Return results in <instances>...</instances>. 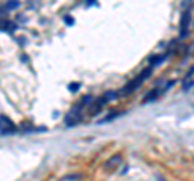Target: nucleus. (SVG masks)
Masks as SVG:
<instances>
[{
    "mask_svg": "<svg viewBox=\"0 0 194 181\" xmlns=\"http://www.w3.org/2000/svg\"><path fill=\"white\" fill-rule=\"evenodd\" d=\"M150 73H152V70H150V68H146V70L142 71L139 76H138V78H134L133 81H129L128 84L124 86L123 89H121V94H123V96H128V94H131V92H133L136 87H139V86L142 84V83L147 79V78H149Z\"/></svg>",
    "mask_w": 194,
    "mask_h": 181,
    "instance_id": "nucleus-1",
    "label": "nucleus"
},
{
    "mask_svg": "<svg viewBox=\"0 0 194 181\" xmlns=\"http://www.w3.org/2000/svg\"><path fill=\"white\" fill-rule=\"evenodd\" d=\"M191 21V11L189 10H184L183 15H181V20H179V37L184 39L186 34H188V24Z\"/></svg>",
    "mask_w": 194,
    "mask_h": 181,
    "instance_id": "nucleus-2",
    "label": "nucleus"
},
{
    "mask_svg": "<svg viewBox=\"0 0 194 181\" xmlns=\"http://www.w3.org/2000/svg\"><path fill=\"white\" fill-rule=\"evenodd\" d=\"M159 94H160V90L159 89H152L149 92V94H147V96L144 97V104H149V102H154L155 99H157V97H159Z\"/></svg>",
    "mask_w": 194,
    "mask_h": 181,
    "instance_id": "nucleus-3",
    "label": "nucleus"
},
{
    "mask_svg": "<svg viewBox=\"0 0 194 181\" xmlns=\"http://www.w3.org/2000/svg\"><path fill=\"white\" fill-rule=\"evenodd\" d=\"M20 7V2L18 0H8L5 3V8L7 10H15V8H18Z\"/></svg>",
    "mask_w": 194,
    "mask_h": 181,
    "instance_id": "nucleus-4",
    "label": "nucleus"
},
{
    "mask_svg": "<svg viewBox=\"0 0 194 181\" xmlns=\"http://www.w3.org/2000/svg\"><path fill=\"white\" fill-rule=\"evenodd\" d=\"M164 60H165V57H162V55L150 57V65H152V66H155V65H159V63H162Z\"/></svg>",
    "mask_w": 194,
    "mask_h": 181,
    "instance_id": "nucleus-5",
    "label": "nucleus"
},
{
    "mask_svg": "<svg viewBox=\"0 0 194 181\" xmlns=\"http://www.w3.org/2000/svg\"><path fill=\"white\" fill-rule=\"evenodd\" d=\"M120 160H121V157H120V155H115L112 160H109L107 163H105V166H107V168H112L115 163H120Z\"/></svg>",
    "mask_w": 194,
    "mask_h": 181,
    "instance_id": "nucleus-6",
    "label": "nucleus"
},
{
    "mask_svg": "<svg viewBox=\"0 0 194 181\" xmlns=\"http://www.w3.org/2000/svg\"><path fill=\"white\" fill-rule=\"evenodd\" d=\"M104 99H105V100H113V99H117V94L112 92V90H110V92H105Z\"/></svg>",
    "mask_w": 194,
    "mask_h": 181,
    "instance_id": "nucleus-7",
    "label": "nucleus"
},
{
    "mask_svg": "<svg viewBox=\"0 0 194 181\" xmlns=\"http://www.w3.org/2000/svg\"><path fill=\"white\" fill-rule=\"evenodd\" d=\"M79 87H81V84H79V83H71V84L68 86V89H70L71 92H76V90L79 89Z\"/></svg>",
    "mask_w": 194,
    "mask_h": 181,
    "instance_id": "nucleus-8",
    "label": "nucleus"
},
{
    "mask_svg": "<svg viewBox=\"0 0 194 181\" xmlns=\"http://www.w3.org/2000/svg\"><path fill=\"white\" fill-rule=\"evenodd\" d=\"M92 99H94L92 96H86V97H83V100H81V105H89Z\"/></svg>",
    "mask_w": 194,
    "mask_h": 181,
    "instance_id": "nucleus-9",
    "label": "nucleus"
},
{
    "mask_svg": "<svg viewBox=\"0 0 194 181\" xmlns=\"http://www.w3.org/2000/svg\"><path fill=\"white\" fill-rule=\"evenodd\" d=\"M65 23H66L68 26H73V24H75V18L70 16V15H66V16H65Z\"/></svg>",
    "mask_w": 194,
    "mask_h": 181,
    "instance_id": "nucleus-10",
    "label": "nucleus"
},
{
    "mask_svg": "<svg viewBox=\"0 0 194 181\" xmlns=\"http://www.w3.org/2000/svg\"><path fill=\"white\" fill-rule=\"evenodd\" d=\"M193 86H194V81H189V83H184L183 89H184V90H188V89H191Z\"/></svg>",
    "mask_w": 194,
    "mask_h": 181,
    "instance_id": "nucleus-11",
    "label": "nucleus"
},
{
    "mask_svg": "<svg viewBox=\"0 0 194 181\" xmlns=\"http://www.w3.org/2000/svg\"><path fill=\"white\" fill-rule=\"evenodd\" d=\"M78 178H81V175H70V176H65L63 180H78Z\"/></svg>",
    "mask_w": 194,
    "mask_h": 181,
    "instance_id": "nucleus-12",
    "label": "nucleus"
},
{
    "mask_svg": "<svg viewBox=\"0 0 194 181\" xmlns=\"http://www.w3.org/2000/svg\"><path fill=\"white\" fill-rule=\"evenodd\" d=\"M86 3H87V5H94L95 0H86Z\"/></svg>",
    "mask_w": 194,
    "mask_h": 181,
    "instance_id": "nucleus-13",
    "label": "nucleus"
},
{
    "mask_svg": "<svg viewBox=\"0 0 194 181\" xmlns=\"http://www.w3.org/2000/svg\"><path fill=\"white\" fill-rule=\"evenodd\" d=\"M0 129H2V125H0Z\"/></svg>",
    "mask_w": 194,
    "mask_h": 181,
    "instance_id": "nucleus-14",
    "label": "nucleus"
}]
</instances>
